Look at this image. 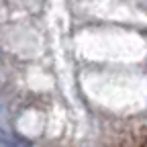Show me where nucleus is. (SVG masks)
<instances>
[{
	"instance_id": "1",
	"label": "nucleus",
	"mask_w": 147,
	"mask_h": 147,
	"mask_svg": "<svg viewBox=\"0 0 147 147\" xmlns=\"http://www.w3.org/2000/svg\"><path fill=\"white\" fill-rule=\"evenodd\" d=\"M4 117H6V115H4V108H2V104H0V127H4V125H2Z\"/></svg>"
}]
</instances>
